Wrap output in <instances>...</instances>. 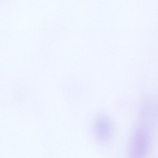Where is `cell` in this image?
Here are the masks:
<instances>
[{
  "mask_svg": "<svg viewBox=\"0 0 158 158\" xmlns=\"http://www.w3.org/2000/svg\"><path fill=\"white\" fill-rule=\"evenodd\" d=\"M147 132L137 131L132 138L131 145V158H145L148 153L149 139Z\"/></svg>",
  "mask_w": 158,
  "mask_h": 158,
  "instance_id": "obj_1",
  "label": "cell"
},
{
  "mask_svg": "<svg viewBox=\"0 0 158 158\" xmlns=\"http://www.w3.org/2000/svg\"><path fill=\"white\" fill-rule=\"evenodd\" d=\"M95 134L98 138L100 141H105L110 136L111 128L108 120L106 118H98L94 124Z\"/></svg>",
  "mask_w": 158,
  "mask_h": 158,
  "instance_id": "obj_2",
  "label": "cell"
}]
</instances>
